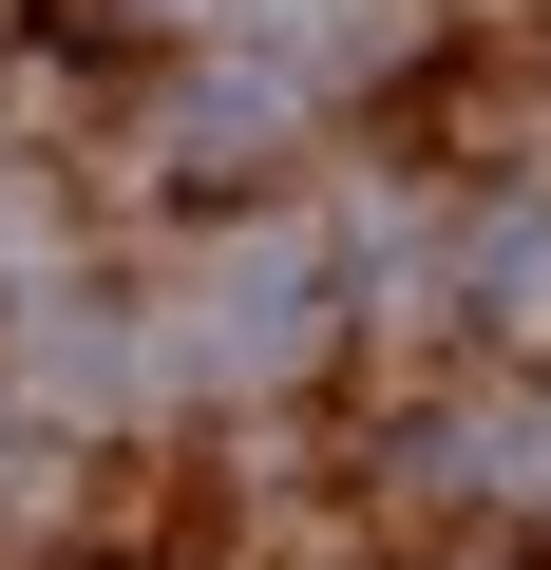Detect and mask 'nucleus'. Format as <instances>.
Segmentation results:
<instances>
[{
    "instance_id": "nucleus-2",
    "label": "nucleus",
    "mask_w": 551,
    "mask_h": 570,
    "mask_svg": "<svg viewBox=\"0 0 551 570\" xmlns=\"http://www.w3.org/2000/svg\"><path fill=\"white\" fill-rule=\"evenodd\" d=\"M171 20H247V0H171Z\"/></svg>"
},
{
    "instance_id": "nucleus-1",
    "label": "nucleus",
    "mask_w": 551,
    "mask_h": 570,
    "mask_svg": "<svg viewBox=\"0 0 551 570\" xmlns=\"http://www.w3.org/2000/svg\"><path fill=\"white\" fill-rule=\"evenodd\" d=\"M305 324H324V266H305V247H228V266L190 285V343H171V362H228V381H247V362H286Z\"/></svg>"
}]
</instances>
